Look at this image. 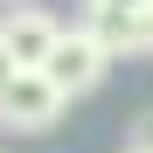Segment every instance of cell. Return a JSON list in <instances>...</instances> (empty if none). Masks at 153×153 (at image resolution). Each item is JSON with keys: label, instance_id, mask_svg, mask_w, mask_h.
<instances>
[{"label": "cell", "instance_id": "cell-1", "mask_svg": "<svg viewBox=\"0 0 153 153\" xmlns=\"http://www.w3.org/2000/svg\"><path fill=\"white\" fill-rule=\"evenodd\" d=\"M105 70H111V56L97 49V35L84 28V21H76V28H63V35H56V49H49V63H42V76H49L63 97L97 91V84H105Z\"/></svg>", "mask_w": 153, "mask_h": 153}, {"label": "cell", "instance_id": "cell-2", "mask_svg": "<svg viewBox=\"0 0 153 153\" xmlns=\"http://www.w3.org/2000/svg\"><path fill=\"white\" fill-rule=\"evenodd\" d=\"M63 105L70 97L49 84L42 70H14L7 84H0V125H7V132H49V125L63 118Z\"/></svg>", "mask_w": 153, "mask_h": 153}, {"label": "cell", "instance_id": "cell-3", "mask_svg": "<svg viewBox=\"0 0 153 153\" xmlns=\"http://www.w3.org/2000/svg\"><path fill=\"white\" fill-rule=\"evenodd\" d=\"M63 28H70V21H56L49 7H7V14H0V56H7L14 70H42Z\"/></svg>", "mask_w": 153, "mask_h": 153}, {"label": "cell", "instance_id": "cell-4", "mask_svg": "<svg viewBox=\"0 0 153 153\" xmlns=\"http://www.w3.org/2000/svg\"><path fill=\"white\" fill-rule=\"evenodd\" d=\"M84 28L97 35V49L118 63V56H146L153 49V21L146 14H84Z\"/></svg>", "mask_w": 153, "mask_h": 153}, {"label": "cell", "instance_id": "cell-5", "mask_svg": "<svg viewBox=\"0 0 153 153\" xmlns=\"http://www.w3.org/2000/svg\"><path fill=\"white\" fill-rule=\"evenodd\" d=\"M153 0H84V14H146Z\"/></svg>", "mask_w": 153, "mask_h": 153}, {"label": "cell", "instance_id": "cell-6", "mask_svg": "<svg viewBox=\"0 0 153 153\" xmlns=\"http://www.w3.org/2000/svg\"><path fill=\"white\" fill-rule=\"evenodd\" d=\"M132 153H153V111L132 118Z\"/></svg>", "mask_w": 153, "mask_h": 153}, {"label": "cell", "instance_id": "cell-7", "mask_svg": "<svg viewBox=\"0 0 153 153\" xmlns=\"http://www.w3.org/2000/svg\"><path fill=\"white\" fill-rule=\"evenodd\" d=\"M7 76H14V63H7V56H0V84H7Z\"/></svg>", "mask_w": 153, "mask_h": 153}, {"label": "cell", "instance_id": "cell-8", "mask_svg": "<svg viewBox=\"0 0 153 153\" xmlns=\"http://www.w3.org/2000/svg\"><path fill=\"white\" fill-rule=\"evenodd\" d=\"M146 21H153V7H146Z\"/></svg>", "mask_w": 153, "mask_h": 153}, {"label": "cell", "instance_id": "cell-9", "mask_svg": "<svg viewBox=\"0 0 153 153\" xmlns=\"http://www.w3.org/2000/svg\"><path fill=\"white\" fill-rule=\"evenodd\" d=\"M0 153H7V146H0Z\"/></svg>", "mask_w": 153, "mask_h": 153}, {"label": "cell", "instance_id": "cell-10", "mask_svg": "<svg viewBox=\"0 0 153 153\" xmlns=\"http://www.w3.org/2000/svg\"><path fill=\"white\" fill-rule=\"evenodd\" d=\"M125 153H132V146H125Z\"/></svg>", "mask_w": 153, "mask_h": 153}]
</instances>
